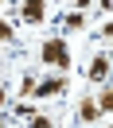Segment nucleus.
Instances as JSON below:
<instances>
[{
	"instance_id": "nucleus-1",
	"label": "nucleus",
	"mask_w": 113,
	"mask_h": 128,
	"mask_svg": "<svg viewBox=\"0 0 113 128\" xmlns=\"http://www.w3.org/2000/svg\"><path fill=\"white\" fill-rule=\"evenodd\" d=\"M39 62L43 66H59V70H70V50H66L63 35H55V39H47L39 47Z\"/></svg>"
},
{
	"instance_id": "nucleus-2",
	"label": "nucleus",
	"mask_w": 113,
	"mask_h": 128,
	"mask_svg": "<svg viewBox=\"0 0 113 128\" xmlns=\"http://www.w3.org/2000/svg\"><path fill=\"white\" fill-rule=\"evenodd\" d=\"M59 93H66V82L63 78H43L39 86H35L31 97H59Z\"/></svg>"
},
{
	"instance_id": "nucleus-5",
	"label": "nucleus",
	"mask_w": 113,
	"mask_h": 128,
	"mask_svg": "<svg viewBox=\"0 0 113 128\" xmlns=\"http://www.w3.org/2000/svg\"><path fill=\"white\" fill-rule=\"evenodd\" d=\"M78 116H82V120H97V116H101V105H97V97H86V101L78 105Z\"/></svg>"
},
{
	"instance_id": "nucleus-16",
	"label": "nucleus",
	"mask_w": 113,
	"mask_h": 128,
	"mask_svg": "<svg viewBox=\"0 0 113 128\" xmlns=\"http://www.w3.org/2000/svg\"><path fill=\"white\" fill-rule=\"evenodd\" d=\"M109 128H113V124H109Z\"/></svg>"
},
{
	"instance_id": "nucleus-11",
	"label": "nucleus",
	"mask_w": 113,
	"mask_h": 128,
	"mask_svg": "<svg viewBox=\"0 0 113 128\" xmlns=\"http://www.w3.org/2000/svg\"><path fill=\"white\" fill-rule=\"evenodd\" d=\"M90 4H94V0H74V12H86Z\"/></svg>"
},
{
	"instance_id": "nucleus-8",
	"label": "nucleus",
	"mask_w": 113,
	"mask_h": 128,
	"mask_svg": "<svg viewBox=\"0 0 113 128\" xmlns=\"http://www.w3.org/2000/svg\"><path fill=\"white\" fill-rule=\"evenodd\" d=\"M27 128H55V120H51V116H39V112H35V116L27 120Z\"/></svg>"
},
{
	"instance_id": "nucleus-10",
	"label": "nucleus",
	"mask_w": 113,
	"mask_h": 128,
	"mask_svg": "<svg viewBox=\"0 0 113 128\" xmlns=\"http://www.w3.org/2000/svg\"><path fill=\"white\" fill-rule=\"evenodd\" d=\"M101 39H113V20H109V24H101Z\"/></svg>"
},
{
	"instance_id": "nucleus-14",
	"label": "nucleus",
	"mask_w": 113,
	"mask_h": 128,
	"mask_svg": "<svg viewBox=\"0 0 113 128\" xmlns=\"http://www.w3.org/2000/svg\"><path fill=\"white\" fill-rule=\"evenodd\" d=\"M0 128H4V120H0Z\"/></svg>"
},
{
	"instance_id": "nucleus-4",
	"label": "nucleus",
	"mask_w": 113,
	"mask_h": 128,
	"mask_svg": "<svg viewBox=\"0 0 113 128\" xmlns=\"http://www.w3.org/2000/svg\"><path fill=\"white\" fill-rule=\"evenodd\" d=\"M86 78H90V82H105V78H109V58H105V54H97L94 62H90Z\"/></svg>"
},
{
	"instance_id": "nucleus-15",
	"label": "nucleus",
	"mask_w": 113,
	"mask_h": 128,
	"mask_svg": "<svg viewBox=\"0 0 113 128\" xmlns=\"http://www.w3.org/2000/svg\"><path fill=\"white\" fill-rule=\"evenodd\" d=\"M0 4H4V0H0Z\"/></svg>"
},
{
	"instance_id": "nucleus-13",
	"label": "nucleus",
	"mask_w": 113,
	"mask_h": 128,
	"mask_svg": "<svg viewBox=\"0 0 113 128\" xmlns=\"http://www.w3.org/2000/svg\"><path fill=\"white\" fill-rule=\"evenodd\" d=\"M101 8H113V0H101Z\"/></svg>"
},
{
	"instance_id": "nucleus-12",
	"label": "nucleus",
	"mask_w": 113,
	"mask_h": 128,
	"mask_svg": "<svg viewBox=\"0 0 113 128\" xmlns=\"http://www.w3.org/2000/svg\"><path fill=\"white\" fill-rule=\"evenodd\" d=\"M4 101H8V89H4V86H0V105H4Z\"/></svg>"
},
{
	"instance_id": "nucleus-9",
	"label": "nucleus",
	"mask_w": 113,
	"mask_h": 128,
	"mask_svg": "<svg viewBox=\"0 0 113 128\" xmlns=\"http://www.w3.org/2000/svg\"><path fill=\"white\" fill-rule=\"evenodd\" d=\"M12 35H16V31H12V24H4V20H0V43H8Z\"/></svg>"
},
{
	"instance_id": "nucleus-6",
	"label": "nucleus",
	"mask_w": 113,
	"mask_h": 128,
	"mask_svg": "<svg viewBox=\"0 0 113 128\" xmlns=\"http://www.w3.org/2000/svg\"><path fill=\"white\" fill-rule=\"evenodd\" d=\"M82 24H86L82 12H70V16H66V31H82Z\"/></svg>"
},
{
	"instance_id": "nucleus-7",
	"label": "nucleus",
	"mask_w": 113,
	"mask_h": 128,
	"mask_svg": "<svg viewBox=\"0 0 113 128\" xmlns=\"http://www.w3.org/2000/svg\"><path fill=\"white\" fill-rule=\"evenodd\" d=\"M97 105H101V112H113V89H101L97 93Z\"/></svg>"
},
{
	"instance_id": "nucleus-3",
	"label": "nucleus",
	"mask_w": 113,
	"mask_h": 128,
	"mask_svg": "<svg viewBox=\"0 0 113 128\" xmlns=\"http://www.w3.org/2000/svg\"><path fill=\"white\" fill-rule=\"evenodd\" d=\"M47 16V0H24V20L27 24H43Z\"/></svg>"
}]
</instances>
